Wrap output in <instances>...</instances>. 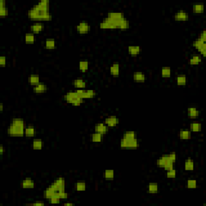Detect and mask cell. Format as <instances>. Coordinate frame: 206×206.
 Returning a JSON list of instances; mask_svg holds the SVG:
<instances>
[{
  "instance_id": "cell-1",
  "label": "cell",
  "mask_w": 206,
  "mask_h": 206,
  "mask_svg": "<svg viewBox=\"0 0 206 206\" xmlns=\"http://www.w3.org/2000/svg\"><path fill=\"white\" fill-rule=\"evenodd\" d=\"M99 28L103 30L126 31L130 28V22L121 12H110L99 23Z\"/></svg>"
},
{
  "instance_id": "cell-2",
  "label": "cell",
  "mask_w": 206,
  "mask_h": 206,
  "mask_svg": "<svg viewBox=\"0 0 206 206\" xmlns=\"http://www.w3.org/2000/svg\"><path fill=\"white\" fill-rule=\"evenodd\" d=\"M28 17L34 22H48L52 20L50 4L48 0H43L35 4L28 12Z\"/></svg>"
},
{
  "instance_id": "cell-3",
  "label": "cell",
  "mask_w": 206,
  "mask_h": 206,
  "mask_svg": "<svg viewBox=\"0 0 206 206\" xmlns=\"http://www.w3.org/2000/svg\"><path fill=\"white\" fill-rule=\"evenodd\" d=\"M66 182L64 177H57L50 185L48 186L44 191V197L49 200L53 197H58L61 200H66L68 198V194L65 191Z\"/></svg>"
},
{
  "instance_id": "cell-4",
  "label": "cell",
  "mask_w": 206,
  "mask_h": 206,
  "mask_svg": "<svg viewBox=\"0 0 206 206\" xmlns=\"http://www.w3.org/2000/svg\"><path fill=\"white\" fill-rule=\"evenodd\" d=\"M139 140L135 131H127L120 139V148L123 150H136L139 148Z\"/></svg>"
},
{
  "instance_id": "cell-5",
  "label": "cell",
  "mask_w": 206,
  "mask_h": 206,
  "mask_svg": "<svg viewBox=\"0 0 206 206\" xmlns=\"http://www.w3.org/2000/svg\"><path fill=\"white\" fill-rule=\"evenodd\" d=\"M25 122L23 118H15L12 119L9 126L8 127L7 133L11 137H23L25 131Z\"/></svg>"
},
{
  "instance_id": "cell-6",
  "label": "cell",
  "mask_w": 206,
  "mask_h": 206,
  "mask_svg": "<svg viewBox=\"0 0 206 206\" xmlns=\"http://www.w3.org/2000/svg\"><path fill=\"white\" fill-rule=\"evenodd\" d=\"M63 98L67 103L73 106H80L84 103V100L76 91H69L63 96Z\"/></svg>"
},
{
  "instance_id": "cell-7",
  "label": "cell",
  "mask_w": 206,
  "mask_h": 206,
  "mask_svg": "<svg viewBox=\"0 0 206 206\" xmlns=\"http://www.w3.org/2000/svg\"><path fill=\"white\" fill-rule=\"evenodd\" d=\"M175 163L176 162L172 160L170 155L168 154V155H163L159 157L156 160V165L159 168H163L167 172V171L174 168Z\"/></svg>"
},
{
  "instance_id": "cell-8",
  "label": "cell",
  "mask_w": 206,
  "mask_h": 206,
  "mask_svg": "<svg viewBox=\"0 0 206 206\" xmlns=\"http://www.w3.org/2000/svg\"><path fill=\"white\" fill-rule=\"evenodd\" d=\"M76 92L83 100L85 99H93L97 96V93L93 89H77Z\"/></svg>"
},
{
  "instance_id": "cell-9",
  "label": "cell",
  "mask_w": 206,
  "mask_h": 206,
  "mask_svg": "<svg viewBox=\"0 0 206 206\" xmlns=\"http://www.w3.org/2000/svg\"><path fill=\"white\" fill-rule=\"evenodd\" d=\"M193 47L200 53V56L202 57H205L206 56V42L202 41V40H199L197 38V40L193 42Z\"/></svg>"
},
{
  "instance_id": "cell-10",
  "label": "cell",
  "mask_w": 206,
  "mask_h": 206,
  "mask_svg": "<svg viewBox=\"0 0 206 206\" xmlns=\"http://www.w3.org/2000/svg\"><path fill=\"white\" fill-rule=\"evenodd\" d=\"M76 30L78 32V34L80 35H86L89 33L90 31V25L88 22L85 21H81L77 25L76 27Z\"/></svg>"
},
{
  "instance_id": "cell-11",
  "label": "cell",
  "mask_w": 206,
  "mask_h": 206,
  "mask_svg": "<svg viewBox=\"0 0 206 206\" xmlns=\"http://www.w3.org/2000/svg\"><path fill=\"white\" fill-rule=\"evenodd\" d=\"M174 19L176 22H186L189 19V15L184 10H179L174 15Z\"/></svg>"
},
{
  "instance_id": "cell-12",
  "label": "cell",
  "mask_w": 206,
  "mask_h": 206,
  "mask_svg": "<svg viewBox=\"0 0 206 206\" xmlns=\"http://www.w3.org/2000/svg\"><path fill=\"white\" fill-rule=\"evenodd\" d=\"M104 123L109 128L115 127L119 124V118L116 116H110L105 119Z\"/></svg>"
},
{
  "instance_id": "cell-13",
  "label": "cell",
  "mask_w": 206,
  "mask_h": 206,
  "mask_svg": "<svg viewBox=\"0 0 206 206\" xmlns=\"http://www.w3.org/2000/svg\"><path fill=\"white\" fill-rule=\"evenodd\" d=\"M31 32L33 34H40L44 29V24L41 22H35L30 28Z\"/></svg>"
},
{
  "instance_id": "cell-14",
  "label": "cell",
  "mask_w": 206,
  "mask_h": 206,
  "mask_svg": "<svg viewBox=\"0 0 206 206\" xmlns=\"http://www.w3.org/2000/svg\"><path fill=\"white\" fill-rule=\"evenodd\" d=\"M108 131H109V127L104 123H97L95 125L94 132H98L102 135H105L106 134H107Z\"/></svg>"
},
{
  "instance_id": "cell-15",
  "label": "cell",
  "mask_w": 206,
  "mask_h": 206,
  "mask_svg": "<svg viewBox=\"0 0 206 206\" xmlns=\"http://www.w3.org/2000/svg\"><path fill=\"white\" fill-rule=\"evenodd\" d=\"M36 186L35 181L31 177H26L21 183V187L23 189H32Z\"/></svg>"
},
{
  "instance_id": "cell-16",
  "label": "cell",
  "mask_w": 206,
  "mask_h": 206,
  "mask_svg": "<svg viewBox=\"0 0 206 206\" xmlns=\"http://www.w3.org/2000/svg\"><path fill=\"white\" fill-rule=\"evenodd\" d=\"M48 90V86L46 84L44 83H39L38 85H35L32 88V91L34 92L35 93H37V94H40V93H46Z\"/></svg>"
},
{
  "instance_id": "cell-17",
  "label": "cell",
  "mask_w": 206,
  "mask_h": 206,
  "mask_svg": "<svg viewBox=\"0 0 206 206\" xmlns=\"http://www.w3.org/2000/svg\"><path fill=\"white\" fill-rule=\"evenodd\" d=\"M187 113L188 116L190 119H196L199 117L200 115V111L197 107H188L187 109Z\"/></svg>"
},
{
  "instance_id": "cell-18",
  "label": "cell",
  "mask_w": 206,
  "mask_h": 206,
  "mask_svg": "<svg viewBox=\"0 0 206 206\" xmlns=\"http://www.w3.org/2000/svg\"><path fill=\"white\" fill-rule=\"evenodd\" d=\"M133 80L137 83H144L146 81V75L143 72H134L133 73Z\"/></svg>"
},
{
  "instance_id": "cell-19",
  "label": "cell",
  "mask_w": 206,
  "mask_h": 206,
  "mask_svg": "<svg viewBox=\"0 0 206 206\" xmlns=\"http://www.w3.org/2000/svg\"><path fill=\"white\" fill-rule=\"evenodd\" d=\"M110 73L113 77H118L120 74V64L118 62H113L110 67Z\"/></svg>"
},
{
  "instance_id": "cell-20",
  "label": "cell",
  "mask_w": 206,
  "mask_h": 206,
  "mask_svg": "<svg viewBox=\"0 0 206 206\" xmlns=\"http://www.w3.org/2000/svg\"><path fill=\"white\" fill-rule=\"evenodd\" d=\"M127 51L131 57H137L141 53V48L138 45H131L127 48Z\"/></svg>"
},
{
  "instance_id": "cell-21",
  "label": "cell",
  "mask_w": 206,
  "mask_h": 206,
  "mask_svg": "<svg viewBox=\"0 0 206 206\" xmlns=\"http://www.w3.org/2000/svg\"><path fill=\"white\" fill-rule=\"evenodd\" d=\"M36 134V130L34 126L32 125H28L25 127L24 131V136L28 137V138H33L35 137Z\"/></svg>"
},
{
  "instance_id": "cell-22",
  "label": "cell",
  "mask_w": 206,
  "mask_h": 206,
  "mask_svg": "<svg viewBox=\"0 0 206 206\" xmlns=\"http://www.w3.org/2000/svg\"><path fill=\"white\" fill-rule=\"evenodd\" d=\"M8 15H9V10L7 7L6 1L2 0L0 2V17H7Z\"/></svg>"
},
{
  "instance_id": "cell-23",
  "label": "cell",
  "mask_w": 206,
  "mask_h": 206,
  "mask_svg": "<svg viewBox=\"0 0 206 206\" xmlns=\"http://www.w3.org/2000/svg\"><path fill=\"white\" fill-rule=\"evenodd\" d=\"M44 147V143L41 138H34L32 140V148L35 151H40Z\"/></svg>"
},
{
  "instance_id": "cell-24",
  "label": "cell",
  "mask_w": 206,
  "mask_h": 206,
  "mask_svg": "<svg viewBox=\"0 0 206 206\" xmlns=\"http://www.w3.org/2000/svg\"><path fill=\"white\" fill-rule=\"evenodd\" d=\"M73 85L76 89H84L86 88V81L83 79H75L73 81Z\"/></svg>"
},
{
  "instance_id": "cell-25",
  "label": "cell",
  "mask_w": 206,
  "mask_h": 206,
  "mask_svg": "<svg viewBox=\"0 0 206 206\" xmlns=\"http://www.w3.org/2000/svg\"><path fill=\"white\" fill-rule=\"evenodd\" d=\"M202 61V57L200 55H193L188 60V62L192 66H196L200 64Z\"/></svg>"
},
{
  "instance_id": "cell-26",
  "label": "cell",
  "mask_w": 206,
  "mask_h": 206,
  "mask_svg": "<svg viewBox=\"0 0 206 206\" xmlns=\"http://www.w3.org/2000/svg\"><path fill=\"white\" fill-rule=\"evenodd\" d=\"M178 137L182 140H189L192 138V132L189 130H182L178 133Z\"/></svg>"
},
{
  "instance_id": "cell-27",
  "label": "cell",
  "mask_w": 206,
  "mask_h": 206,
  "mask_svg": "<svg viewBox=\"0 0 206 206\" xmlns=\"http://www.w3.org/2000/svg\"><path fill=\"white\" fill-rule=\"evenodd\" d=\"M188 79L185 74H179L176 77V84L179 86H184L187 85Z\"/></svg>"
},
{
  "instance_id": "cell-28",
  "label": "cell",
  "mask_w": 206,
  "mask_h": 206,
  "mask_svg": "<svg viewBox=\"0 0 206 206\" xmlns=\"http://www.w3.org/2000/svg\"><path fill=\"white\" fill-rule=\"evenodd\" d=\"M57 48V43L54 39H47L44 42V48L48 50H53Z\"/></svg>"
},
{
  "instance_id": "cell-29",
  "label": "cell",
  "mask_w": 206,
  "mask_h": 206,
  "mask_svg": "<svg viewBox=\"0 0 206 206\" xmlns=\"http://www.w3.org/2000/svg\"><path fill=\"white\" fill-rule=\"evenodd\" d=\"M28 83L32 86H35V85L40 83V76L38 75V74H31L28 78Z\"/></svg>"
},
{
  "instance_id": "cell-30",
  "label": "cell",
  "mask_w": 206,
  "mask_h": 206,
  "mask_svg": "<svg viewBox=\"0 0 206 206\" xmlns=\"http://www.w3.org/2000/svg\"><path fill=\"white\" fill-rule=\"evenodd\" d=\"M195 168V163L193 159L188 158L184 162V170L187 172H192Z\"/></svg>"
},
{
  "instance_id": "cell-31",
  "label": "cell",
  "mask_w": 206,
  "mask_h": 206,
  "mask_svg": "<svg viewBox=\"0 0 206 206\" xmlns=\"http://www.w3.org/2000/svg\"><path fill=\"white\" fill-rule=\"evenodd\" d=\"M159 192V184L157 183H150L148 185V193L150 194H156Z\"/></svg>"
},
{
  "instance_id": "cell-32",
  "label": "cell",
  "mask_w": 206,
  "mask_h": 206,
  "mask_svg": "<svg viewBox=\"0 0 206 206\" xmlns=\"http://www.w3.org/2000/svg\"><path fill=\"white\" fill-rule=\"evenodd\" d=\"M201 129H202V126H201V123H192L189 125V131H191V132H200Z\"/></svg>"
},
{
  "instance_id": "cell-33",
  "label": "cell",
  "mask_w": 206,
  "mask_h": 206,
  "mask_svg": "<svg viewBox=\"0 0 206 206\" xmlns=\"http://www.w3.org/2000/svg\"><path fill=\"white\" fill-rule=\"evenodd\" d=\"M89 63L87 61H81L78 64V67H79V70L81 73H86L89 69Z\"/></svg>"
},
{
  "instance_id": "cell-34",
  "label": "cell",
  "mask_w": 206,
  "mask_h": 206,
  "mask_svg": "<svg viewBox=\"0 0 206 206\" xmlns=\"http://www.w3.org/2000/svg\"><path fill=\"white\" fill-rule=\"evenodd\" d=\"M24 41L26 44H34L35 41H36V36L35 34L30 32V33H27L24 36Z\"/></svg>"
},
{
  "instance_id": "cell-35",
  "label": "cell",
  "mask_w": 206,
  "mask_h": 206,
  "mask_svg": "<svg viewBox=\"0 0 206 206\" xmlns=\"http://www.w3.org/2000/svg\"><path fill=\"white\" fill-rule=\"evenodd\" d=\"M86 183L85 182H77L74 184V189L77 192H85L86 190Z\"/></svg>"
},
{
  "instance_id": "cell-36",
  "label": "cell",
  "mask_w": 206,
  "mask_h": 206,
  "mask_svg": "<svg viewBox=\"0 0 206 206\" xmlns=\"http://www.w3.org/2000/svg\"><path fill=\"white\" fill-rule=\"evenodd\" d=\"M172 75V69L170 67H163L161 68V76L163 78H169Z\"/></svg>"
},
{
  "instance_id": "cell-37",
  "label": "cell",
  "mask_w": 206,
  "mask_h": 206,
  "mask_svg": "<svg viewBox=\"0 0 206 206\" xmlns=\"http://www.w3.org/2000/svg\"><path fill=\"white\" fill-rule=\"evenodd\" d=\"M102 134H99L98 132H93L91 135V140L92 142L94 143H100L102 141Z\"/></svg>"
},
{
  "instance_id": "cell-38",
  "label": "cell",
  "mask_w": 206,
  "mask_h": 206,
  "mask_svg": "<svg viewBox=\"0 0 206 206\" xmlns=\"http://www.w3.org/2000/svg\"><path fill=\"white\" fill-rule=\"evenodd\" d=\"M204 7L203 3H196L193 6V11L196 14H202L204 12Z\"/></svg>"
},
{
  "instance_id": "cell-39",
  "label": "cell",
  "mask_w": 206,
  "mask_h": 206,
  "mask_svg": "<svg viewBox=\"0 0 206 206\" xmlns=\"http://www.w3.org/2000/svg\"><path fill=\"white\" fill-rule=\"evenodd\" d=\"M104 178L107 180H111L114 178V171L113 169H107L104 172Z\"/></svg>"
},
{
  "instance_id": "cell-40",
  "label": "cell",
  "mask_w": 206,
  "mask_h": 206,
  "mask_svg": "<svg viewBox=\"0 0 206 206\" xmlns=\"http://www.w3.org/2000/svg\"><path fill=\"white\" fill-rule=\"evenodd\" d=\"M186 187L187 188L189 189H193L197 188V181L195 179H188L186 183Z\"/></svg>"
},
{
  "instance_id": "cell-41",
  "label": "cell",
  "mask_w": 206,
  "mask_h": 206,
  "mask_svg": "<svg viewBox=\"0 0 206 206\" xmlns=\"http://www.w3.org/2000/svg\"><path fill=\"white\" fill-rule=\"evenodd\" d=\"M166 177L169 179H175L176 177V170L175 168H172L169 171L166 172Z\"/></svg>"
},
{
  "instance_id": "cell-42",
  "label": "cell",
  "mask_w": 206,
  "mask_h": 206,
  "mask_svg": "<svg viewBox=\"0 0 206 206\" xmlns=\"http://www.w3.org/2000/svg\"><path fill=\"white\" fill-rule=\"evenodd\" d=\"M61 198H59L58 197L55 196V197H53L52 198H50L49 200H48V202H49L50 204H59V203H61Z\"/></svg>"
},
{
  "instance_id": "cell-43",
  "label": "cell",
  "mask_w": 206,
  "mask_h": 206,
  "mask_svg": "<svg viewBox=\"0 0 206 206\" xmlns=\"http://www.w3.org/2000/svg\"><path fill=\"white\" fill-rule=\"evenodd\" d=\"M198 39L200 40H202V41L206 42V31L203 30L202 32H200V35L198 36Z\"/></svg>"
},
{
  "instance_id": "cell-44",
  "label": "cell",
  "mask_w": 206,
  "mask_h": 206,
  "mask_svg": "<svg viewBox=\"0 0 206 206\" xmlns=\"http://www.w3.org/2000/svg\"><path fill=\"white\" fill-rule=\"evenodd\" d=\"M7 64V57L5 56L0 57V66L5 67Z\"/></svg>"
},
{
  "instance_id": "cell-45",
  "label": "cell",
  "mask_w": 206,
  "mask_h": 206,
  "mask_svg": "<svg viewBox=\"0 0 206 206\" xmlns=\"http://www.w3.org/2000/svg\"><path fill=\"white\" fill-rule=\"evenodd\" d=\"M4 151H5V148H4V146L0 145V154H1V155H3Z\"/></svg>"
},
{
  "instance_id": "cell-46",
  "label": "cell",
  "mask_w": 206,
  "mask_h": 206,
  "mask_svg": "<svg viewBox=\"0 0 206 206\" xmlns=\"http://www.w3.org/2000/svg\"><path fill=\"white\" fill-rule=\"evenodd\" d=\"M32 205H44V202H35L32 203Z\"/></svg>"
},
{
  "instance_id": "cell-47",
  "label": "cell",
  "mask_w": 206,
  "mask_h": 206,
  "mask_svg": "<svg viewBox=\"0 0 206 206\" xmlns=\"http://www.w3.org/2000/svg\"><path fill=\"white\" fill-rule=\"evenodd\" d=\"M4 110V106H3V103H1L0 104V112H3Z\"/></svg>"
},
{
  "instance_id": "cell-48",
  "label": "cell",
  "mask_w": 206,
  "mask_h": 206,
  "mask_svg": "<svg viewBox=\"0 0 206 206\" xmlns=\"http://www.w3.org/2000/svg\"><path fill=\"white\" fill-rule=\"evenodd\" d=\"M64 205H74L73 203H64Z\"/></svg>"
}]
</instances>
